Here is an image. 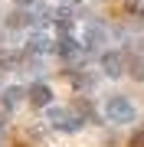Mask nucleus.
I'll return each mask as SVG.
<instances>
[{
	"label": "nucleus",
	"instance_id": "obj_1",
	"mask_svg": "<svg viewBox=\"0 0 144 147\" xmlns=\"http://www.w3.org/2000/svg\"><path fill=\"white\" fill-rule=\"evenodd\" d=\"M105 115H108L112 124H131L134 121V105L124 98V95H115V98L105 101Z\"/></svg>",
	"mask_w": 144,
	"mask_h": 147
},
{
	"label": "nucleus",
	"instance_id": "obj_2",
	"mask_svg": "<svg viewBox=\"0 0 144 147\" xmlns=\"http://www.w3.org/2000/svg\"><path fill=\"white\" fill-rule=\"evenodd\" d=\"M49 121L56 127H62V131H79L82 127V118L72 115V111H66V108H49Z\"/></svg>",
	"mask_w": 144,
	"mask_h": 147
},
{
	"label": "nucleus",
	"instance_id": "obj_3",
	"mask_svg": "<svg viewBox=\"0 0 144 147\" xmlns=\"http://www.w3.org/2000/svg\"><path fill=\"white\" fill-rule=\"evenodd\" d=\"M56 53L62 56V59H69V62L82 59V49H79V42H75L72 36H59V39H56Z\"/></svg>",
	"mask_w": 144,
	"mask_h": 147
},
{
	"label": "nucleus",
	"instance_id": "obj_4",
	"mask_svg": "<svg viewBox=\"0 0 144 147\" xmlns=\"http://www.w3.org/2000/svg\"><path fill=\"white\" fill-rule=\"evenodd\" d=\"M101 69H105V75H112V79L124 75V56L121 53H105L101 56Z\"/></svg>",
	"mask_w": 144,
	"mask_h": 147
},
{
	"label": "nucleus",
	"instance_id": "obj_5",
	"mask_svg": "<svg viewBox=\"0 0 144 147\" xmlns=\"http://www.w3.org/2000/svg\"><path fill=\"white\" fill-rule=\"evenodd\" d=\"M49 101H53V92H49V85L36 82V85L30 88V105H33V108H49Z\"/></svg>",
	"mask_w": 144,
	"mask_h": 147
},
{
	"label": "nucleus",
	"instance_id": "obj_6",
	"mask_svg": "<svg viewBox=\"0 0 144 147\" xmlns=\"http://www.w3.org/2000/svg\"><path fill=\"white\" fill-rule=\"evenodd\" d=\"M26 49L30 53H49V49H56V42L46 36V33H33L30 42H26Z\"/></svg>",
	"mask_w": 144,
	"mask_h": 147
},
{
	"label": "nucleus",
	"instance_id": "obj_7",
	"mask_svg": "<svg viewBox=\"0 0 144 147\" xmlns=\"http://www.w3.org/2000/svg\"><path fill=\"white\" fill-rule=\"evenodd\" d=\"M85 46H89V49H98V46H105V30L92 23V26L85 30Z\"/></svg>",
	"mask_w": 144,
	"mask_h": 147
},
{
	"label": "nucleus",
	"instance_id": "obj_8",
	"mask_svg": "<svg viewBox=\"0 0 144 147\" xmlns=\"http://www.w3.org/2000/svg\"><path fill=\"white\" fill-rule=\"evenodd\" d=\"M26 23H33V13H23V10H16L7 16V26L10 30H20V26H26Z\"/></svg>",
	"mask_w": 144,
	"mask_h": 147
},
{
	"label": "nucleus",
	"instance_id": "obj_9",
	"mask_svg": "<svg viewBox=\"0 0 144 147\" xmlns=\"http://www.w3.org/2000/svg\"><path fill=\"white\" fill-rule=\"evenodd\" d=\"M128 75L138 79V82H144V59H138V56L131 59V62H128Z\"/></svg>",
	"mask_w": 144,
	"mask_h": 147
},
{
	"label": "nucleus",
	"instance_id": "obj_10",
	"mask_svg": "<svg viewBox=\"0 0 144 147\" xmlns=\"http://www.w3.org/2000/svg\"><path fill=\"white\" fill-rule=\"evenodd\" d=\"M20 98H23V88H16V85H10V88L3 92V105H7V108H13Z\"/></svg>",
	"mask_w": 144,
	"mask_h": 147
},
{
	"label": "nucleus",
	"instance_id": "obj_11",
	"mask_svg": "<svg viewBox=\"0 0 144 147\" xmlns=\"http://www.w3.org/2000/svg\"><path fill=\"white\" fill-rule=\"evenodd\" d=\"M53 20H56V26H62V30H69V26H72V16L66 13V10H59V13L53 16Z\"/></svg>",
	"mask_w": 144,
	"mask_h": 147
},
{
	"label": "nucleus",
	"instance_id": "obj_12",
	"mask_svg": "<svg viewBox=\"0 0 144 147\" xmlns=\"http://www.w3.org/2000/svg\"><path fill=\"white\" fill-rule=\"evenodd\" d=\"M75 111H79V115H85V118H92V105H89V98H79V101H75Z\"/></svg>",
	"mask_w": 144,
	"mask_h": 147
},
{
	"label": "nucleus",
	"instance_id": "obj_13",
	"mask_svg": "<svg viewBox=\"0 0 144 147\" xmlns=\"http://www.w3.org/2000/svg\"><path fill=\"white\" fill-rule=\"evenodd\" d=\"M10 65H16V56H10V53H0V69H10Z\"/></svg>",
	"mask_w": 144,
	"mask_h": 147
},
{
	"label": "nucleus",
	"instance_id": "obj_14",
	"mask_svg": "<svg viewBox=\"0 0 144 147\" xmlns=\"http://www.w3.org/2000/svg\"><path fill=\"white\" fill-rule=\"evenodd\" d=\"M131 147H144V131H138V134L131 137Z\"/></svg>",
	"mask_w": 144,
	"mask_h": 147
},
{
	"label": "nucleus",
	"instance_id": "obj_15",
	"mask_svg": "<svg viewBox=\"0 0 144 147\" xmlns=\"http://www.w3.org/2000/svg\"><path fill=\"white\" fill-rule=\"evenodd\" d=\"M13 3H16V7H33L36 0H13Z\"/></svg>",
	"mask_w": 144,
	"mask_h": 147
},
{
	"label": "nucleus",
	"instance_id": "obj_16",
	"mask_svg": "<svg viewBox=\"0 0 144 147\" xmlns=\"http://www.w3.org/2000/svg\"><path fill=\"white\" fill-rule=\"evenodd\" d=\"M66 3H75V0H66Z\"/></svg>",
	"mask_w": 144,
	"mask_h": 147
}]
</instances>
